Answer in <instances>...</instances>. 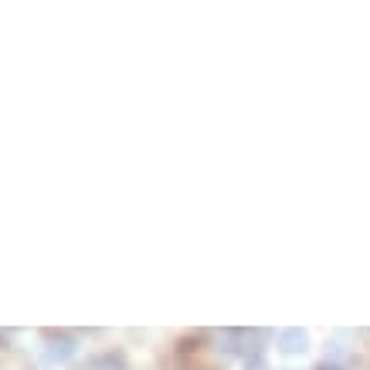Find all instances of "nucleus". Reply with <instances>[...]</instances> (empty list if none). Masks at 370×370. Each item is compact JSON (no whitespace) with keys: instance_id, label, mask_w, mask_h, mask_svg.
I'll list each match as a JSON object with an SVG mask.
<instances>
[]
</instances>
